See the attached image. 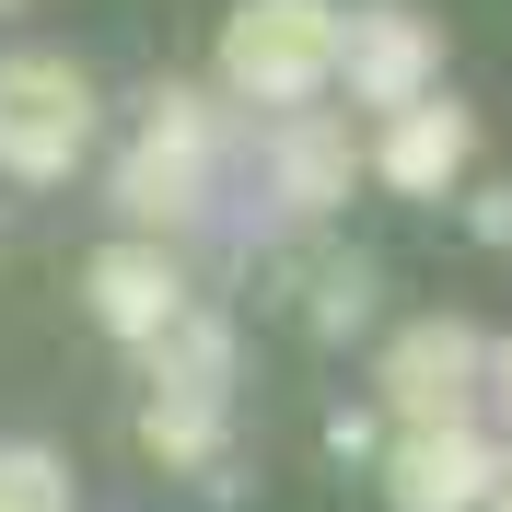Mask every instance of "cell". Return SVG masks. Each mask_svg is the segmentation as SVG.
I'll list each match as a JSON object with an SVG mask.
<instances>
[{
	"instance_id": "9c48e42d",
	"label": "cell",
	"mask_w": 512,
	"mask_h": 512,
	"mask_svg": "<svg viewBox=\"0 0 512 512\" xmlns=\"http://www.w3.org/2000/svg\"><path fill=\"white\" fill-rule=\"evenodd\" d=\"M350 140H338V128H280V140H268V187H280V210H303V222H315V210H338V198H350Z\"/></svg>"
},
{
	"instance_id": "8fae6325",
	"label": "cell",
	"mask_w": 512,
	"mask_h": 512,
	"mask_svg": "<svg viewBox=\"0 0 512 512\" xmlns=\"http://www.w3.org/2000/svg\"><path fill=\"white\" fill-rule=\"evenodd\" d=\"M140 443H152L163 466H210V454H222V396H175V384H152Z\"/></svg>"
},
{
	"instance_id": "8992f818",
	"label": "cell",
	"mask_w": 512,
	"mask_h": 512,
	"mask_svg": "<svg viewBox=\"0 0 512 512\" xmlns=\"http://www.w3.org/2000/svg\"><path fill=\"white\" fill-rule=\"evenodd\" d=\"M431 70H443V35L419 24V12H396V0H373V12H338V82H350L361 105H408L431 94Z\"/></svg>"
},
{
	"instance_id": "7a4b0ae2",
	"label": "cell",
	"mask_w": 512,
	"mask_h": 512,
	"mask_svg": "<svg viewBox=\"0 0 512 512\" xmlns=\"http://www.w3.org/2000/svg\"><path fill=\"white\" fill-rule=\"evenodd\" d=\"M222 82L245 105H315L338 82V0H233Z\"/></svg>"
},
{
	"instance_id": "7c38bea8",
	"label": "cell",
	"mask_w": 512,
	"mask_h": 512,
	"mask_svg": "<svg viewBox=\"0 0 512 512\" xmlns=\"http://www.w3.org/2000/svg\"><path fill=\"white\" fill-rule=\"evenodd\" d=\"M0 512H70L59 443H0Z\"/></svg>"
},
{
	"instance_id": "30bf717a",
	"label": "cell",
	"mask_w": 512,
	"mask_h": 512,
	"mask_svg": "<svg viewBox=\"0 0 512 512\" xmlns=\"http://www.w3.org/2000/svg\"><path fill=\"white\" fill-rule=\"evenodd\" d=\"M140 350H152V384H175V396H233V373H245L233 326H210V315H175L163 338H140Z\"/></svg>"
},
{
	"instance_id": "5b68a950",
	"label": "cell",
	"mask_w": 512,
	"mask_h": 512,
	"mask_svg": "<svg viewBox=\"0 0 512 512\" xmlns=\"http://www.w3.org/2000/svg\"><path fill=\"white\" fill-rule=\"evenodd\" d=\"M384 501L396 512H489L501 501V443L478 419H419L384 443Z\"/></svg>"
},
{
	"instance_id": "6da1fadb",
	"label": "cell",
	"mask_w": 512,
	"mask_h": 512,
	"mask_svg": "<svg viewBox=\"0 0 512 512\" xmlns=\"http://www.w3.org/2000/svg\"><path fill=\"white\" fill-rule=\"evenodd\" d=\"M210 175H222V105L210 94H152V117H140V140L117 163V210L175 233V222L210 210Z\"/></svg>"
},
{
	"instance_id": "52a82bcc",
	"label": "cell",
	"mask_w": 512,
	"mask_h": 512,
	"mask_svg": "<svg viewBox=\"0 0 512 512\" xmlns=\"http://www.w3.org/2000/svg\"><path fill=\"white\" fill-rule=\"evenodd\" d=\"M466 152H478V117L454 94H408V105H384V187L396 198H443L454 175H466Z\"/></svg>"
},
{
	"instance_id": "ba28073f",
	"label": "cell",
	"mask_w": 512,
	"mask_h": 512,
	"mask_svg": "<svg viewBox=\"0 0 512 512\" xmlns=\"http://www.w3.org/2000/svg\"><path fill=\"white\" fill-rule=\"evenodd\" d=\"M82 303L105 315V338H128V350H140V338H163V326L187 315V280H175V256L140 233V245H105L94 268H82Z\"/></svg>"
},
{
	"instance_id": "277c9868",
	"label": "cell",
	"mask_w": 512,
	"mask_h": 512,
	"mask_svg": "<svg viewBox=\"0 0 512 512\" xmlns=\"http://www.w3.org/2000/svg\"><path fill=\"white\" fill-rule=\"evenodd\" d=\"M489 396H501V338H478L466 315H431V326H408V338L384 350V408H396V431H419V419H478Z\"/></svg>"
},
{
	"instance_id": "4fadbf2b",
	"label": "cell",
	"mask_w": 512,
	"mask_h": 512,
	"mask_svg": "<svg viewBox=\"0 0 512 512\" xmlns=\"http://www.w3.org/2000/svg\"><path fill=\"white\" fill-rule=\"evenodd\" d=\"M0 12H12V0H0Z\"/></svg>"
},
{
	"instance_id": "3957f363",
	"label": "cell",
	"mask_w": 512,
	"mask_h": 512,
	"mask_svg": "<svg viewBox=\"0 0 512 512\" xmlns=\"http://www.w3.org/2000/svg\"><path fill=\"white\" fill-rule=\"evenodd\" d=\"M82 152H94V82L70 59H0V175L59 187Z\"/></svg>"
}]
</instances>
